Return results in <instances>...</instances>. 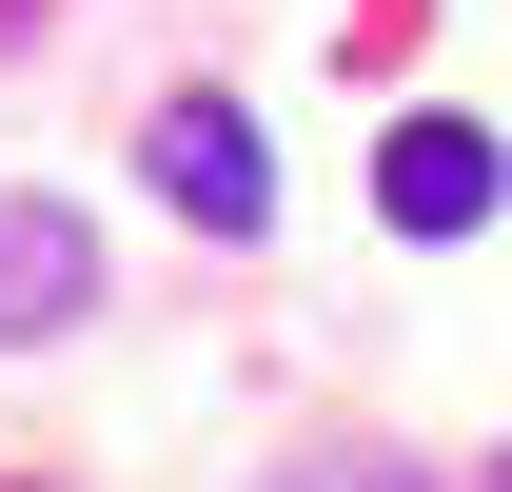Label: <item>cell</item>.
Segmentation results:
<instances>
[{
	"mask_svg": "<svg viewBox=\"0 0 512 492\" xmlns=\"http://www.w3.org/2000/svg\"><path fill=\"white\" fill-rule=\"evenodd\" d=\"M138 178L178 197L197 237H256V217H276V158H256V119H237V99H217V79H197V99H158V119H138Z\"/></svg>",
	"mask_w": 512,
	"mask_h": 492,
	"instance_id": "6da1fadb",
	"label": "cell"
},
{
	"mask_svg": "<svg viewBox=\"0 0 512 492\" xmlns=\"http://www.w3.org/2000/svg\"><path fill=\"white\" fill-rule=\"evenodd\" d=\"M99 315V217L79 197H0V355H40Z\"/></svg>",
	"mask_w": 512,
	"mask_h": 492,
	"instance_id": "7a4b0ae2",
	"label": "cell"
},
{
	"mask_svg": "<svg viewBox=\"0 0 512 492\" xmlns=\"http://www.w3.org/2000/svg\"><path fill=\"white\" fill-rule=\"evenodd\" d=\"M493 197H512L493 119H394V158H375V217H394V237H493Z\"/></svg>",
	"mask_w": 512,
	"mask_h": 492,
	"instance_id": "3957f363",
	"label": "cell"
},
{
	"mask_svg": "<svg viewBox=\"0 0 512 492\" xmlns=\"http://www.w3.org/2000/svg\"><path fill=\"white\" fill-rule=\"evenodd\" d=\"M296 492H434V473H394V453H335V473H296Z\"/></svg>",
	"mask_w": 512,
	"mask_h": 492,
	"instance_id": "277c9868",
	"label": "cell"
}]
</instances>
